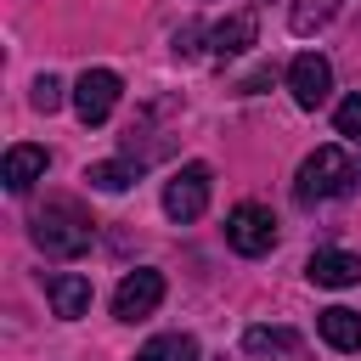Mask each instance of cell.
Segmentation results:
<instances>
[{
	"label": "cell",
	"instance_id": "7c38bea8",
	"mask_svg": "<svg viewBox=\"0 0 361 361\" xmlns=\"http://www.w3.org/2000/svg\"><path fill=\"white\" fill-rule=\"evenodd\" d=\"M316 327H322V338H327L333 350H361V316H355L350 305H327V310L316 316Z\"/></svg>",
	"mask_w": 361,
	"mask_h": 361
},
{
	"label": "cell",
	"instance_id": "7a4b0ae2",
	"mask_svg": "<svg viewBox=\"0 0 361 361\" xmlns=\"http://www.w3.org/2000/svg\"><path fill=\"white\" fill-rule=\"evenodd\" d=\"M90 220L73 209V203H51V209H39L34 214V243H39V254H51V259H79L85 248H90Z\"/></svg>",
	"mask_w": 361,
	"mask_h": 361
},
{
	"label": "cell",
	"instance_id": "4fadbf2b",
	"mask_svg": "<svg viewBox=\"0 0 361 361\" xmlns=\"http://www.w3.org/2000/svg\"><path fill=\"white\" fill-rule=\"evenodd\" d=\"M135 361H197V338L192 333H158L135 350Z\"/></svg>",
	"mask_w": 361,
	"mask_h": 361
},
{
	"label": "cell",
	"instance_id": "30bf717a",
	"mask_svg": "<svg viewBox=\"0 0 361 361\" xmlns=\"http://www.w3.org/2000/svg\"><path fill=\"white\" fill-rule=\"evenodd\" d=\"M254 34H259V28H254V11H237V17H226V23L209 28V51H214L220 62H226V56H243V51L254 45Z\"/></svg>",
	"mask_w": 361,
	"mask_h": 361
},
{
	"label": "cell",
	"instance_id": "5b68a950",
	"mask_svg": "<svg viewBox=\"0 0 361 361\" xmlns=\"http://www.w3.org/2000/svg\"><path fill=\"white\" fill-rule=\"evenodd\" d=\"M118 73L113 68H85L79 73V85H73V113L85 118V124H107V113L118 107Z\"/></svg>",
	"mask_w": 361,
	"mask_h": 361
},
{
	"label": "cell",
	"instance_id": "277c9868",
	"mask_svg": "<svg viewBox=\"0 0 361 361\" xmlns=\"http://www.w3.org/2000/svg\"><path fill=\"white\" fill-rule=\"evenodd\" d=\"M209 164H180L175 175H169V186H164V214L169 220H197L203 209H209Z\"/></svg>",
	"mask_w": 361,
	"mask_h": 361
},
{
	"label": "cell",
	"instance_id": "3957f363",
	"mask_svg": "<svg viewBox=\"0 0 361 361\" xmlns=\"http://www.w3.org/2000/svg\"><path fill=\"white\" fill-rule=\"evenodd\" d=\"M226 243H231L237 254H248V259L271 254V248H276V214H271L265 203H237V209L226 214Z\"/></svg>",
	"mask_w": 361,
	"mask_h": 361
},
{
	"label": "cell",
	"instance_id": "ba28073f",
	"mask_svg": "<svg viewBox=\"0 0 361 361\" xmlns=\"http://www.w3.org/2000/svg\"><path fill=\"white\" fill-rule=\"evenodd\" d=\"M45 299H51V310H56L62 322H73V316L90 310V276H79V271H51V276H45Z\"/></svg>",
	"mask_w": 361,
	"mask_h": 361
},
{
	"label": "cell",
	"instance_id": "e0dca14e",
	"mask_svg": "<svg viewBox=\"0 0 361 361\" xmlns=\"http://www.w3.org/2000/svg\"><path fill=\"white\" fill-rule=\"evenodd\" d=\"M333 124H338V135L361 141V96H344V102H338V113H333Z\"/></svg>",
	"mask_w": 361,
	"mask_h": 361
},
{
	"label": "cell",
	"instance_id": "5bb4252c",
	"mask_svg": "<svg viewBox=\"0 0 361 361\" xmlns=\"http://www.w3.org/2000/svg\"><path fill=\"white\" fill-rule=\"evenodd\" d=\"M338 6L344 0H293L288 6V23H293V34H316V28H327L338 17Z\"/></svg>",
	"mask_w": 361,
	"mask_h": 361
},
{
	"label": "cell",
	"instance_id": "2e32d148",
	"mask_svg": "<svg viewBox=\"0 0 361 361\" xmlns=\"http://www.w3.org/2000/svg\"><path fill=\"white\" fill-rule=\"evenodd\" d=\"M135 175H141V164H124V158H118V164H90V169H85V180H90L96 192H124Z\"/></svg>",
	"mask_w": 361,
	"mask_h": 361
},
{
	"label": "cell",
	"instance_id": "d6986e66",
	"mask_svg": "<svg viewBox=\"0 0 361 361\" xmlns=\"http://www.w3.org/2000/svg\"><path fill=\"white\" fill-rule=\"evenodd\" d=\"M197 39H203V28H197V23H180V28H175V56H192Z\"/></svg>",
	"mask_w": 361,
	"mask_h": 361
},
{
	"label": "cell",
	"instance_id": "9a60e30c",
	"mask_svg": "<svg viewBox=\"0 0 361 361\" xmlns=\"http://www.w3.org/2000/svg\"><path fill=\"white\" fill-rule=\"evenodd\" d=\"M243 350H248V355H271V350H299V333H293V327H248V333H243Z\"/></svg>",
	"mask_w": 361,
	"mask_h": 361
},
{
	"label": "cell",
	"instance_id": "9c48e42d",
	"mask_svg": "<svg viewBox=\"0 0 361 361\" xmlns=\"http://www.w3.org/2000/svg\"><path fill=\"white\" fill-rule=\"evenodd\" d=\"M305 276H310L316 288H350V282H361V254L316 248V254H310V265H305Z\"/></svg>",
	"mask_w": 361,
	"mask_h": 361
},
{
	"label": "cell",
	"instance_id": "6da1fadb",
	"mask_svg": "<svg viewBox=\"0 0 361 361\" xmlns=\"http://www.w3.org/2000/svg\"><path fill=\"white\" fill-rule=\"evenodd\" d=\"M355 186V158L344 147H316L305 164H299V180H293V197L299 203H327V197H344Z\"/></svg>",
	"mask_w": 361,
	"mask_h": 361
},
{
	"label": "cell",
	"instance_id": "8fae6325",
	"mask_svg": "<svg viewBox=\"0 0 361 361\" xmlns=\"http://www.w3.org/2000/svg\"><path fill=\"white\" fill-rule=\"evenodd\" d=\"M45 164H51L45 147H28V141L11 147V152H6V186H11V192H28V186L45 175Z\"/></svg>",
	"mask_w": 361,
	"mask_h": 361
},
{
	"label": "cell",
	"instance_id": "ac0fdd59",
	"mask_svg": "<svg viewBox=\"0 0 361 361\" xmlns=\"http://www.w3.org/2000/svg\"><path fill=\"white\" fill-rule=\"evenodd\" d=\"M34 107H39V113H56V107H62V79L39 73V79H34Z\"/></svg>",
	"mask_w": 361,
	"mask_h": 361
},
{
	"label": "cell",
	"instance_id": "8992f818",
	"mask_svg": "<svg viewBox=\"0 0 361 361\" xmlns=\"http://www.w3.org/2000/svg\"><path fill=\"white\" fill-rule=\"evenodd\" d=\"M288 90H293L299 107H322L327 90H333V62L316 56V51H299V56L288 62Z\"/></svg>",
	"mask_w": 361,
	"mask_h": 361
},
{
	"label": "cell",
	"instance_id": "52a82bcc",
	"mask_svg": "<svg viewBox=\"0 0 361 361\" xmlns=\"http://www.w3.org/2000/svg\"><path fill=\"white\" fill-rule=\"evenodd\" d=\"M158 299H164V276L141 265V271H130V276L118 282V293H113V316H118V322H141V316L158 310Z\"/></svg>",
	"mask_w": 361,
	"mask_h": 361
}]
</instances>
